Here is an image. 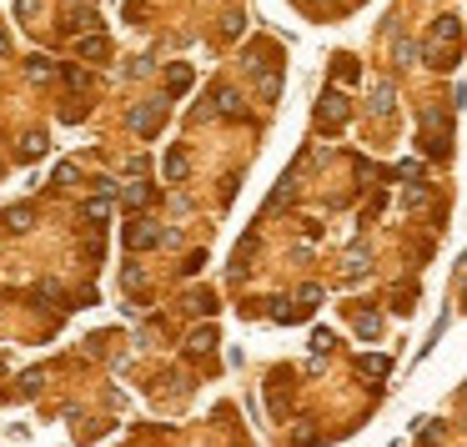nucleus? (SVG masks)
<instances>
[{"label":"nucleus","mask_w":467,"mask_h":447,"mask_svg":"<svg viewBox=\"0 0 467 447\" xmlns=\"http://www.w3.org/2000/svg\"><path fill=\"white\" fill-rule=\"evenodd\" d=\"M26 76H31V81H40V86H46V81H56V60L35 51V56L26 60Z\"/></svg>","instance_id":"9"},{"label":"nucleus","mask_w":467,"mask_h":447,"mask_svg":"<svg viewBox=\"0 0 467 447\" xmlns=\"http://www.w3.org/2000/svg\"><path fill=\"white\" fill-rule=\"evenodd\" d=\"M337 81H357V60L352 56H337Z\"/></svg>","instance_id":"23"},{"label":"nucleus","mask_w":467,"mask_h":447,"mask_svg":"<svg viewBox=\"0 0 467 447\" xmlns=\"http://www.w3.org/2000/svg\"><path fill=\"white\" fill-rule=\"evenodd\" d=\"M161 116H166V106H131V131L136 136H156Z\"/></svg>","instance_id":"3"},{"label":"nucleus","mask_w":467,"mask_h":447,"mask_svg":"<svg viewBox=\"0 0 467 447\" xmlns=\"http://www.w3.org/2000/svg\"><path fill=\"white\" fill-rule=\"evenodd\" d=\"M40 382H46V377H40V372H26V377H20V392H15V397H31V392L40 387Z\"/></svg>","instance_id":"28"},{"label":"nucleus","mask_w":467,"mask_h":447,"mask_svg":"<svg viewBox=\"0 0 467 447\" xmlns=\"http://www.w3.org/2000/svg\"><path fill=\"white\" fill-rule=\"evenodd\" d=\"M216 352V327H196L186 337V357H211Z\"/></svg>","instance_id":"5"},{"label":"nucleus","mask_w":467,"mask_h":447,"mask_svg":"<svg viewBox=\"0 0 467 447\" xmlns=\"http://www.w3.org/2000/svg\"><path fill=\"white\" fill-rule=\"evenodd\" d=\"M387 367H392L387 357H362V372H367V377H387Z\"/></svg>","instance_id":"20"},{"label":"nucleus","mask_w":467,"mask_h":447,"mask_svg":"<svg viewBox=\"0 0 467 447\" xmlns=\"http://www.w3.org/2000/svg\"><path fill=\"white\" fill-rule=\"evenodd\" d=\"M105 217H111V201H105V196H91V201H86V221H105Z\"/></svg>","instance_id":"19"},{"label":"nucleus","mask_w":467,"mask_h":447,"mask_svg":"<svg viewBox=\"0 0 467 447\" xmlns=\"http://www.w3.org/2000/svg\"><path fill=\"white\" fill-rule=\"evenodd\" d=\"M151 201H156V186H151V181H131V186H121V206H126V211H146Z\"/></svg>","instance_id":"4"},{"label":"nucleus","mask_w":467,"mask_h":447,"mask_svg":"<svg viewBox=\"0 0 467 447\" xmlns=\"http://www.w3.org/2000/svg\"><path fill=\"white\" fill-rule=\"evenodd\" d=\"M96 26H101V20H96V10L86 6V10H71V15H66V26H60V31H71V35H91Z\"/></svg>","instance_id":"7"},{"label":"nucleus","mask_w":467,"mask_h":447,"mask_svg":"<svg viewBox=\"0 0 467 447\" xmlns=\"http://www.w3.org/2000/svg\"><path fill=\"white\" fill-rule=\"evenodd\" d=\"M80 56H86V60H105V56H111V40H105L101 31L80 35Z\"/></svg>","instance_id":"8"},{"label":"nucleus","mask_w":467,"mask_h":447,"mask_svg":"<svg viewBox=\"0 0 467 447\" xmlns=\"http://www.w3.org/2000/svg\"><path fill=\"white\" fill-rule=\"evenodd\" d=\"M377 332H382V317L377 312H357V337H367V342H372Z\"/></svg>","instance_id":"17"},{"label":"nucleus","mask_w":467,"mask_h":447,"mask_svg":"<svg viewBox=\"0 0 467 447\" xmlns=\"http://www.w3.org/2000/svg\"><path fill=\"white\" fill-rule=\"evenodd\" d=\"M0 56H10V40H6V35H0Z\"/></svg>","instance_id":"33"},{"label":"nucleus","mask_w":467,"mask_h":447,"mask_svg":"<svg viewBox=\"0 0 467 447\" xmlns=\"http://www.w3.org/2000/svg\"><path fill=\"white\" fill-rule=\"evenodd\" d=\"M277 91H282V76H277V71H266V76H262V96L271 101V96H277Z\"/></svg>","instance_id":"27"},{"label":"nucleus","mask_w":467,"mask_h":447,"mask_svg":"<svg viewBox=\"0 0 467 447\" xmlns=\"http://www.w3.org/2000/svg\"><path fill=\"white\" fill-rule=\"evenodd\" d=\"M211 101H216V116H241V96L231 91V86H216Z\"/></svg>","instance_id":"10"},{"label":"nucleus","mask_w":467,"mask_h":447,"mask_svg":"<svg viewBox=\"0 0 467 447\" xmlns=\"http://www.w3.org/2000/svg\"><path fill=\"white\" fill-rule=\"evenodd\" d=\"M176 242V231H161L156 221H126L121 226V246L126 251H151V246H166Z\"/></svg>","instance_id":"1"},{"label":"nucleus","mask_w":467,"mask_h":447,"mask_svg":"<svg viewBox=\"0 0 467 447\" xmlns=\"http://www.w3.org/2000/svg\"><path fill=\"white\" fill-rule=\"evenodd\" d=\"M141 282H146V271H141L136 262H126V267H121V287H126V292H141Z\"/></svg>","instance_id":"18"},{"label":"nucleus","mask_w":467,"mask_h":447,"mask_svg":"<svg viewBox=\"0 0 467 447\" xmlns=\"http://www.w3.org/2000/svg\"><path fill=\"white\" fill-rule=\"evenodd\" d=\"M296 302H302V312H312V302H322V287H302V292H296Z\"/></svg>","instance_id":"22"},{"label":"nucleus","mask_w":467,"mask_h":447,"mask_svg":"<svg viewBox=\"0 0 467 447\" xmlns=\"http://www.w3.org/2000/svg\"><path fill=\"white\" fill-rule=\"evenodd\" d=\"M392 101H397V91H392V81H382V86L372 91V116H392Z\"/></svg>","instance_id":"12"},{"label":"nucleus","mask_w":467,"mask_h":447,"mask_svg":"<svg viewBox=\"0 0 467 447\" xmlns=\"http://www.w3.org/2000/svg\"><path fill=\"white\" fill-rule=\"evenodd\" d=\"M60 76H66V86H76V91L86 86V71H80V66H66V71H60Z\"/></svg>","instance_id":"30"},{"label":"nucleus","mask_w":467,"mask_h":447,"mask_svg":"<svg viewBox=\"0 0 467 447\" xmlns=\"http://www.w3.org/2000/svg\"><path fill=\"white\" fill-rule=\"evenodd\" d=\"M56 181H60V186H71V181H76V166H71V161H66V166H56Z\"/></svg>","instance_id":"32"},{"label":"nucleus","mask_w":467,"mask_h":447,"mask_svg":"<svg viewBox=\"0 0 467 447\" xmlns=\"http://www.w3.org/2000/svg\"><path fill=\"white\" fill-rule=\"evenodd\" d=\"M392 176H407V181H417V176H422V166H417V161H402Z\"/></svg>","instance_id":"31"},{"label":"nucleus","mask_w":467,"mask_h":447,"mask_svg":"<svg viewBox=\"0 0 467 447\" xmlns=\"http://www.w3.org/2000/svg\"><path fill=\"white\" fill-rule=\"evenodd\" d=\"M241 31H246V15L231 10V15H221V31H216V35H221V40H237Z\"/></svg>","instance_id":"15"},{"label":"nucleus","mask_w":467,"mask_h":447,"mask_svg":"<svg viewBox=\"0 0 467 447\" xmlns=\"http://www.w3.org/2000/svg\"><path fill=\"white\" fill-rule=\"evenodd\" d=\"M35 221V211L31 206H10V211H0V226H6V231H26Z\"/></svg>","instance_id":"11"},{"label":"nucleus","mask_w":467,"mask_h":447,"mask_svg":"<svg viewBox=\"0 0 467 447\" xmlns=\"http://www.w3.org/2000/svg\"><path fill=\"white\" fill-rule=\"evenodd\" d=\"M347 116H352V106H347V96H342V91H327V96H322V106H316V126H322L327 136H332V131H342Z\"/></svg>","instance_id":"2"},{"label":"nucleus","mask_w":467,"mask_h":447,"mask_svg":"<svg viewBox=\"0 0 467 447\" xmlns=\"http://www.w3.org/2000/svg\"><path fill=\"white\" fill-rule=\"evenodd\" d=\"M40 15V0H15V20H35Z\"/></svg>","instance_id":"25"},{"label":"nucleus","mask_w":467,"mask_h":447,"mask_svg":"<svg viewBox=\"0 0 467 447\" xmlns=\"http://www.w3.org/2000/svg\"><path fill=\"white\" fill-rule=\"evenodd\" d=\"M161 171H166V181H186V171H191V161H186V151H181V146H171V151H166V161H161Z\"/></svg>","instance_id":"6"},{"label":"nucleus","mask_w":467,"mask_h":447,"mask_svg":"<svg viewBox=\"0 0 467 447\" xmlns=\"http://www.w3.org/2000/svg\"><path fill=\"white\" fill-rule=\"evenodd\" d=\"M186 86H191V71H186V66H171V96H181Z\"/></svg>","instance_id":"21"},{"label":"nucleus","mask_w":467,"mask_h":447,"mask_svg":"<svg viewBox=\"0 0 467 447\" xmlns=\"http://www.w3.org/2000/svg\"><path fill=\"white\" fill-rule=\"evenodd\" d=\"M417 56H422V51L412 46V40H402V46H397V60H402V66H412V60H417Z\"/></svg>","instance_id":"29"},{"label":"nucleus","mask_w":467,"mask_h":447,"mask_svg":"<svg viewBox=\"0 0 467 447\" xmlns=\"http://www.w3.org/2000/svg\"><path fill=\"white\" fill-rule=\"evenodd\" d=\"M432 35H437V40H457V35H462V20H457V15H437V20H432Z\"/></svg>","instance_id":"14"},{"label":"nucleus","mask_w":467,"mask_h":447,"mask_svg":"<svg viewBox=\"0 0 467 447\" xmlns=\"http://www.w3.org/2000/svg\"><path fill=\"white\" fill-rule=\"evenodd\" d=\"M46 146H51L46 136H40V131H31L26 141H20V156H26V161H35V156H46Z\"/></svg>","instance_id":"16"},{"label":"nucleus","mask_w":467,"mask_h":447,"mask_svg":"<svg viewBox=\"0 0 467 447\" xmlns=\"http://www.w3.org/2000/svg\"><path fill=\"white\" fill-rule=\"evenodd\" d=\"M427 201H432V191H427V186H422V181H417V186L407 191V206L417 211V206H427Z\"/></svg>","instance_id":"24"},{"label":"nucleus","mask_w":467,"mask_h":447,"mask_svg":"<svg viewBox=\"0 0 467 447\" xmlns=\"http://www.w3.org/2000/svg\"><path fill=\"white\" fill-rule=\"evenodd\" d=\"M186 312L191 317H211V312H216V296H211V292H191L186 296Z\"/></svg>","instance_id":"13"},{"label":"nucleus","mask_w":467,"mask_h":447,"mask_svg":"<svg viewBox=\"0 0 467 447\" xmlns=\"http://www.w3.org/2000/svg\"><path fill=\"white\" fill-rule=\"evenodd\" d=\"M201 267H206V251H191V257L181 262V276H196Z\"/></svg>","instance_id":"26"}]
</instances>
